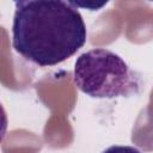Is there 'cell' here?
<instances>
[{"label": "cell", "mask_w": 153, "mask_h": 153, "mask_svg": "<svg viewBox=\"0 0 153 153\" xmlns=\"http://www.w3.org/2000/svg\"><path fill=\"white\" fill-rule=\"evenodd\" d=\"M102 153H141L137 148L133 146H121V145H114L104 149Z\"/></svg>", "instance_id": "obj_3"}, {"label": "cell", "mask_w": 153, "mask_h": 153, "mask_svg": "<svg viewBox=\"0 0 153 153\" xmlns=\"http://www.w3.org/2000/svg\"><path fill=\"white\" fill-rule=\"evenodd\" d=\"M14 6L12 47L24 59L41 67L55 66L86 43V25L73 2L22 0Z\"/></svg>", "instance_id": "obj_1"}, {"label": "cell", "mask_w": 153, "mask_h": 153, "mask_svg": "<svg viewBox=\"0 0 153 153\" xmlns=\"http://www.w3.org/2000/svg\"><path fill=\"white\" fill-rule=\"evenodd\" d=\"M76 87L92 98L131 97L141 91V75L111 50L96 48L82 53L74 65Z\"/></svg>", "instance_id": "obj_2"}]
</instances>
